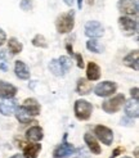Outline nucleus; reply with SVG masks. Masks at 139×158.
<instances>
[{
  "label": "nucleus",
  "instance_id": "nucleus-37",
  "mask_svg": "<svg viewBox=\"0 0 139 158\" xmlns=\"http://www.w3.org/2000/svg\"><path fill=\"white\" fill-rule=\"evenodd\" d=\"M122 158H130V157H126V156H125V157H122Z\"/></svg>",
  "mask_w": 139,
  "mask_h": 158
},
{
  "label": "nucleus",
  "instance_id": "nucleus-1",
  "mask_svg": "<svg viewBox=\"0 0 139 158\" xmlns=\"http://www.w3.org/2000/svg\"><path fill=\"white\" fill-rule=\"evenodd\" d=\"M71 67H72V60L68 57H66V55H62V57L57 59H52L49 63L50 72L57 77H63L71 69Z\"/></svg>",
  "mask_w": 139,
  "mask_h": 158
},
{
  "label": "nucleus",
  "instance_id": "nucleus-35",
  "mask_svg": "<svg viewBox=\"0 0 139 158\" xmlns=\"http://www.w3.org/2000/svg\"><path fill=\"white\" fill-rule=\"evenodd\" d=\"M0 68H2L3 71H6V66L4 64V63H2V64H0Z\"/></svg>",
  "mask_w": 139,
  "mask_h": 158
},
{
  "label": "nucleus",
  "instance_id": "nucleus-20",
  "mask_svg": "<svg viewBox=\"0 0 139 158\" xmlns=\"http://www.w3.org/2000/svg\"><path fill=\"white\" fill-rule=\"evenodd\" d=\"M26 138L31 141H40L43 138H44V131L40 126H32V127H30L27 131H26Z\"/></svg>",
  "mask_w": 139,
  "mask_h": 158
},
{
  "label": "nucleus",
  "instance_id": "nucleus-32",
  "mask_svg": "<svg viewBox=\"0 0 139 158\" xmlns=\"http://www.w3.org/2000/svg\"><path fill=\"white\" fill-rule=\"evenodd\" d=\"M5 58H6V53H5V50H3L0 53V59H5Z\"/></svg>",
  "mask_w": 139,
  "mask_h": 158
},
{
  "label": "nucleus",
  "instance_id": "nucleus-3",
  "mask_svg": "<svg viewBox=\"0 0 139 158\" xmlns=\"http://www.w3.org/2000/svg\"><path fill=\"white\" fill-rule=\"evenodd\" d=\"M75 116L79 121H86L90 118L91 112H93V106L88 100L79 99L75 102Z\"/></svg>",
  "mask_w": 139,
  "mask_h": 158
},
{
  "label": "nucleus",
  "instance_id": "nucleus-14",
  "mask_svg": "<svg viewBox=\"0 0 139 158\" xmlns=\"http://www.w3.org/2000/svg\"><path fill=\"white\" fill-rule=\"evenodd\" d=\"M22 107L26 109V112H27L31 117L40 114V104H39V103H37V100L34 99V98H28V99H26Z\"/></svg>",
  "mask_w": 139,
  "mask_h": 158
},
{
  "label": "nucleus",
  "instance_id": "nucleus-7",
  "mask_svg": "<svg viewBox=\"0 0 139 158\" xmlns=\"http://www.w3.org/2000/svg\"><path fill=\"white\" fill-rule=\"evenodd\" d=\"M94 134L95 136L102 141L103 144L106 145H111L112 141H113V132L110 127L107 126H103V125H98L94 127Z\"/></svg>",
  "mask_w": 139,
  "mask_h": 158
},
{
  "label": "nucleus",
  "instance_id": "nucleus-30",
  "mask_svg": "<svg viewBox=\"0 0 139 158\" xmlns=\"http://www.w3.org/2000/svg\"><path fill=\"white\" fill-rule=\"evenodd\" d=\"M138 91H139V89H138V88H133V89L130 90L131 98H133V99H135V100H138Z\"/></svg>",
  "mask_w": 139,
  "mask_h": 158
},
{
  "label": "nucleus",
  "instance_id": "nucleus-36",
  "mask_svg": "<svg viewBox=\"0 0 139 158\" xmlns=\"http://www.w3.org/2000/svg\"><path fill=\"white\" fill-rule=\"evenodd\" d=\"M88 4L89 5H93V4H94V0H88Z\"/></svg>",
  "mask_w": 139,
  "mask_h": 158
},
{
  "label": "nucleus",
  "instance_id": "nucleus-13",
  "mask_svg": "<svg viewBox=\"0 0 139 158\" xmlns=\"http://www.w3.org/2000/svg\"><path fill=\"white\" fill-rule=\"evenodd\" d=\"M14 72H15V76L21 80H28L30 76H31V72H30V68L26 63H23L21 60H17L14 64Z\"/></svg>",
  "mask_w": 139,
  "mask_h": 158
},
{
  "label": "nucleus",
  "instance_id": "nucleus-12",
  "mask_svg": "<svg viewBox=\"0 0 139 158\" xmlns=\"http://www.w3.org/2000/svg\"><path fill=\"white\" fill-rule=\"evenodd\" d=\"M15 94H17V88L14 85L0 80V98L12 99Z\"/></svg>",
  "mask_w": 139,
  "mask_h": 158
},
{
  "label": "nucleus",
  "instance_id": "nucleus-17",
  "mask_svg": "<svg viewBox=\"0 0 139 158\" xmlns=\"http://www.w3.org/2000/svg\"><path fill=\"white\" fill-rule=\"evenodd\" d=\"M91 90H93V84L88 78H79L77 80V85H76L77 94H80V95H88L89 93H91Z\"/></svg>",
  "mask_w": 139,
  "mask_h": 158
},
{
  "label": "nucleus",
  "instance_id": "nucleus-6",
  "mask_svg": "<svg viewBox=\"0 0 139 158\" xmlns=\"http://www.w3.org/2000/svg\"><path fill=\"white\" fill-rule=\"evenodd\" d=\"M116 90H117V85L113 81H103V82L98 84L94 89L97 95L102 97V98H107V97L112 95V94L116 93Z\"/></svg>",
  "mask_w": 139,
  "mask_h": 158
},
{
  "label": "nucleus",
  "instance_id": "nucleus-25",
  "mask_svg": "<svg viewBox=\"0 0 139 158\" xmlns=\"http://www.w3.org/2000/svg\"><path fill=\"white\" fill-rule=\"evenodd\" d=\"M32 45L36 46V48H41V49H46L48 48V43H46V39L40 35V34H37L34 39H32Z\"/></svg>",
  "mask_w": 139,
  "mask_h": 158
},
{
  "label": "nucleus",
  "instance_id": "nucleus-15",
  "mask_svg": "<svg viewBox=\"0 0 139 158\" xmlns=\"http://www.w3.org/2000/svg\"><path fill=\"white\" fill-rule=\"evenodd\" d=\"M139 52L138 50H133L130 52L125 58H124V64L129 68H133L134 71H138L139 69Z\"/></svg>",
  "mask_w": 139,
  "mask_h": 158
},
{
  "label": "nucleus",
  "instance_id": "nucleus-23",
  "mask_svg": "<svg viewBox=\"0 0 139 158\" xmlns=\"http://www.w3.org/2000/svg\"><path fill=\"white\" fill-rule=\"evenodd\" d=\"M8 49H9V52L12 54H18L22 52L23 49V45L21 41H18L15 37H11L9 41H8Z\"/></svg>",
  "mask_w": 139,
  "mask_h": 158
},
{
  "label": "nucleus",
  "instance_id": "nucleus-33",
  "mask_svg": "<svg viewBox=\"0 0 139 158\" xmlns=\"http://www.w3.org/2000/svg\"><path fill=\"white\" fill-rule=\"evenodd\" d=\"M77 2V6H79V9H81V6H82V0H76Z\"/></svg>",
  "mask_w": 139,
  "mask_h": 158
},
{
  "label": "nucleus",
  "instance_id": "nucleus-11",
  "mask_svg": "<svg viewBox=\"0 0 139 158\" xmlns=\"http://www.w3.org/2000/svg\"><path fill=\"white\" fill-rule=\"evenodd\" d=\"M17 108V102L13 99H0V113L4 116H11Z\"/></svg>",
  "mask_w": 139,
  "mask_h": 158
},
{
  "label": "nucleus",
  "instance_id": "nucleus-2",
  "mask_svg": "<svg viewBox=\"0 0 139 158\" xmlns=\"http://www.w3.org/2000/svg\"><path fill=\"white\" fill-rule=\"evenodd\" d=\"M75 27V12L70 10L67 13L59 14L56 19V28L59 34L71 32Z\"/></svg>",
  "mask_w": 139,
  "mask_h": 158
},
{
  "label": "nucleus",
  "instance_id": "nucleus-5",
  "mask_svg": "<svg viewBox=\"0 0 139 158\" xmlns=\"http://www.w3.org/2000/svg\"><path fill=\"white\" fill-rule=\"evenodd\" d=\"M119 26L125 36H133L138 31V23L133 18H129L126 15H122L119 18Z\"/></svg>",
  "mask_w": 139,
  "mask_h": 158
},
{
  "label": "nucleus",
  "instance_id": "nucleus-4",
  "mask_svg": "<svg viewBox=\"0 0 139 158\" xmlns=\"http://www.w3.org/2000/svg\"><path fill=\"white\" fill-rule=\"evenodd\" d=\"M124 104H125V95L124 94H117L113 98L103 102L102 109L106 113H116L122 108Z\"/></svg>",
  "mask_w": 139,
  "mask_h": 158
},
{
  "label": "nucleus",
  "instance_id": "nucleus-19",
  "mask_svg": "<svg viewBox=\"0 0 139 158\" xmlns=\"http://www.w3.org/2000/svg\"><path fill=\"white\" fill-rule=\"evenodd\" d=\"M125 113L129 118H138V116H139L138 100L131 99L129 102H125Z\"/></svg>",
  "mask_w": 139,
  "mask_h": 158
},
{
  "label": "nucleus",
  "instance_id": "nucleus-26",
  "mask_svg": "<svg viewBox=\"0 0 139 158\" xmlns=\"http://www.w3.org/2000/svg\"><path fill=\"white\" fill-rule=\"evenodd\" d=\"M19 8L22 10H25V12L31 10V9H32V0H21Z\"/></svg>",
  "mask_w": 139,
  "mask_h": 158
},
{
  "label": "nucleus",
  "instance_id": "nucleus-22",
  "mask_svg": "<svg viewBox=\"0 0 139 158\" xmlns=\"http://www.w3.org/2000/svg\"><path fill=\"white\" fill-rule=\"evenodd\" d=\"M14 113H15V118L23 125H26V123H30L31 121H32V117H31L27 112H26V109L23 108V107H17L14 110Z\"/></svg>",
  "mask_w": 139,
  "mask_h": 158
},
{
  "label": "nucleus",
  "instance_id": "nucleus-31",
  "mask_svg": "<svg viewBox=\"0 0 139 158\" xmlns=\"http://www.w3.org/2000/svg\"><path fill=\"white\" fill-rule=\"evenodd\" d=\"M65 3H66L68 6H72V4L75 3V0H65Z\"/></svg>",
  "mask_w": 139,
  "mask_h": 158
},
{
  "label": "nucleus",
  "instance_id": "nucleus-24",
  "mask_svg": "<svg viewBox=\"0 0 139 158\" xmlns=\"http://www.w3.org/2000/svg\"><path fill=\"white\" fill-rule=\"evenodd\" d=\"M86 48L88 50L93 52V53H102L103 52V46L99 44V41L97 40V39H90V40L86 41Z\"/></svg>",
  "mask_w": 139,
  "mask_h": 158
},
{
  "label": "nucleus",
  "instance_id": "nucleus-16",
  "mask_svg": "<svg viewBox=\"0 0 139 158\" xmlns=\"http://www.w3.org/2000/svg\"><path fill=\"white\" fill-rule=\"evenodd\" d=\"M100 67L94 62H89L86 66V78L89 81H97L100 78Z\"/></svg>",
  "mask_w": 139,
  "mask_h": 158
},
{
  "label": "nucleus",
  "instance_id": "nucleus-21",
  "mask_svg": "<svg viewBox=\"0 0 139 158\" xmlns=\"http://www.w3.org/2000/svg\"><path fill=\"white\" fill-rule=\"evenodd\" d=\"M41 151V144H27L23 148V157L25 158H37L39 153Z\"/></svg>",
  "mask_w": 139,
  "mask_h": 158
},
{
  "label": "nucleus",
  "instance_id": "nucleus-34",
  "mask_svg": "<svg viewBox=\"0 0 139 158\" xmlns=\"http://www.w3.org/2000/svg\"><path fill=\"white\" fill-rule=\"evenodd\" d=\"M11 158H25V157H23L22 154H14L13 157H11Z\"/></svg>",
  "mask_w": 139,
  "mask_h": 158
},
{
  "label": "nucleus",
  "instance_id": "nucleus-29",
  "mask_svg": "<svg viewBox=\"0 0 139 158\" xmlns=\"http://www.w3.org/2000/svg\"><path fill=\"white\" fill-rule=\"evenodd\" d=\"M122 152H124V148H121V147H117V148H116L115 151H113V153H112V156H111L110 158H116V157H117L120 153H122Z\"/></svg>",
  "mask_w": 139,
  "mask_h": 158
},
{
  "label": "nucleus",
  "instance_id": "nucleus-27",
  "mask_svg": "<svg viewBox=\"0 0 139 158\" xmlns=\"http://www.w3.org/2000/svg\"><path fill=\"white\" fill-rule=\"evenodd\" d=\"M71 55L77 60V67L82 69V68H84V59H82V57H81V54H79V53H72Z\"/></svg>",
  "mask_w": 139,
  "mask_h": 158
},
{
  "label": "nucleus",
  "instance_id": "nucleus-8",
  "mask_svg": "<svg viewBox=\"0 0 139 158\" xmlns=\"http://www.w3.org/2000/svg\"><path fill=\"white\" fill-rule=\"evenodd\" d=\"M66 138H67V135H65V139H63L65 141L63 143L54 149V152H53V157L54 158H68L77 151V149H75V147L72 144L67 143Z\"/></svg>",
  "mask_w": 139,
  "mask_h": 158
},
{
  "label": "nucleus",
  "instance_id": "nucleus-9",
  "mask_svg": "<svg viewBox=\"0 0 139 158\" xmlns=\"http://www.w3.org/2000/svg\"><path fill=\"white\" fill-rule=\"evenodd\" d=\"M103 34H104V28L98 21H89L85 25V35L90 39L100 37L103 36Z\"/></svg>",
  "mask_w": 139,
  "mask_h": 158
},
{
  "label": "nucleus",
  "instance_id": "nucleus-10",
  "mask_svg": "<svg viewBox=\"0 0 139 158\" xmlns=\"http://www.w3.org/2000/svg\"><path fill=\"white\" fill-rule=\"evenodd\" d=\"M119 10L125 15H137L138 14V3L135 0H120L117 3Z\"/></svg>",
  "mask_w": 139,
  "mask_h": 158
},
{
  "label": "nucleus",
  "instance_id": "nucleus-18",
  "mask_svg": "<svg viewBox=\"0 0 139 158\" xmlns=\"http://www.w3.org/2000/svg\"><path fill=\"white\" fill-rule=\"evenodd\" d=\"M84 141H85V144L88 145L89 148V151L93 153V154H100V152H102V149H100V145L98 144V141L97 139L91 135V134H85L84 135Z\"/></svg>",
  "mask_w": 139,
  "mask_h": 158
},
{
  "label": "nucleus",
  "instance_id": "nucleus-28",
  "mask_svg": "<svg viewBox=\"0 0 139 158\" xmlns=\"http://www.w3.org/2000/svg\"><path fill=\"white\" fill-rule=\"evenodd\" d=\"M5 41H6V35H5L4 31L0 28V46H3L5 44Z\"/></svg>",
  "mask_w": 139,
  "mask_h": 158
}]
</instances>
